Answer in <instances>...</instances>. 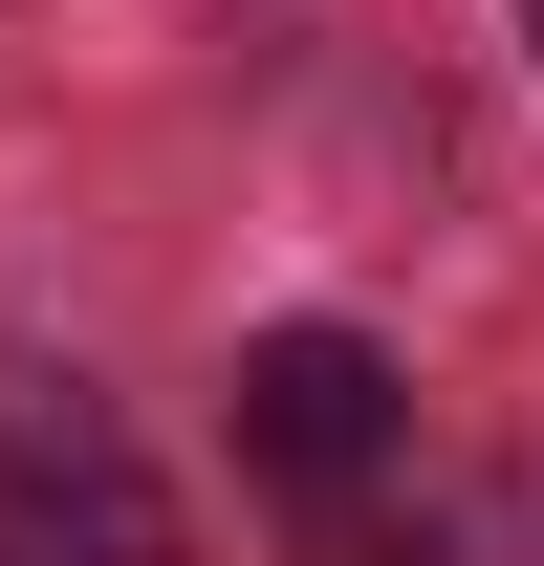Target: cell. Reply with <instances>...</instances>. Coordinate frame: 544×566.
<instances>
[{"mask_svg": "<svg viewBox=\"0 0 544 566\" xmlns=\"http://www.w3.org/2000/svg\"><path fill=\"white\" fill-rule=\"evenodd\" d=\"M240 458H262V501L327 566H370V480L414 458L393 349H370V327H262V349H240Z\"/></svg>", "mask_w": 544, "mask_h": 566, "instance_id": "1", "label": "cell"}, {"mask_svg": "<svg viewBox=\"0 0 544 566\" xmlns=\"http://www.w3.org/2000/svg\"><path fill=\"white\" fill-rule=\"evenodd\" d=\"M0 566H175V501L87 392H0Z\"/></svg>", "mask_w": 544, "mask_h": 566, "instance_id": "2", "label": "cell"}, {"mask_svg": "<svg viewBox=\"0 0 544 566\" xmlns=\"http://www.w3.org/2000/svg\"><path fill=\"white\" fill-rule=\"evenodd\" d=\"M523 22H544V0H523Z\"/></svg>", "mask_w": 544, "mask_h": 566, "instance_id": "3", "label": "cell"}]
</instances>
